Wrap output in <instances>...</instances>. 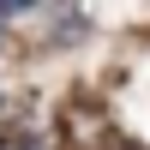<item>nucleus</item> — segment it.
I'll use <instances>...</instances> for the list:
<instances>
[{
  "label": "nucleus",
  "mask_w": 150,
  "mask_h": 150,
  "mask_svg": "<svg viewBox=\"0 0 150 150\" xmlns=\"http://www.w3.org/2000/svg\"><path fill=\"white\" fill-rule=\"evenodd\" d=\"M24 12H30V6H12V0H6V6H0V30H6L12 18H24Z\"/></svg>",
  "instance_id": "nucleus-1"
}]
</instances>
